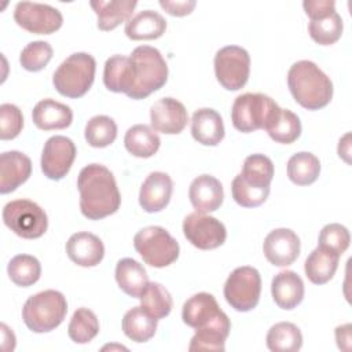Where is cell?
Wrapping results in <instances>:
<instances>
[{
	"instance_id": "cell-36",
	"label": "cell",
	"mask_w": 352,
	"mask_h": 352,
	"mask_svg": "<svg viewBox=\"0 0 352 352\" xmlns=\"http://www.w3.org/2000/svg\"><path fill=\"white\" fill-rule=\"evenodd\" d=\"M7 272L16 286L29 287L40 279L41 264L34 256L16 254L10 260Z\"/></svg>"
},
{
	"instance_id": "cell-33",
	"label": "cell",
	"mask_w": 352,
	"mask_h": 352,
	"mask_svg": "<svg viewBox=\"0 0 352 352\" xmlns=\"http://www.w3.org/2000/svg\"><path fill=\"white\" fill-rule=\"evenodd\" d=\"M320 161L308 151L293 154L287 161V176L297 186H309L319 177Z\"/></svg>"
},
{
	"instance_id": "cell-24",
	"label": "cell",
	"mask_w": 352,
	"mask_h": 352,
	"mask_svg": "<svg viewBox=\"0 0 352 352\" xmlns=\"http://www.w3.org/2000/svg\"><path fill=\"white\" fill-rule=\"evenodd\" d=\"M221 312L223 311L220 309L216 298L210 293L201 292L191 296L184 302L183 311H182V319L187 326L192 329H198L209 323Z\"/></svg>"
},
{
	"instance_id": "cell-39",
	"label": "cell",
	"mask_w": 352,
	"mask_h": 352,
	"mask_svg": "<svg viewBox=\"0 0 352 352\" xmlns=\"http://www.w3.org/2000/svg\"><path fill=\"white\" fill-rule=\"evenodd\" d=\"M117 138V125L107 116H95L85 125V140L89 146L103 148L110 146Z\"/></svg>"
},
{
	"instance_id": "cell-17",
	"label": "cell",
	"mask_w": 352,
	"mask_h": 352,
	"mask_svg": "<svg viewBox=\"0 0 352 352\" xmlns=\"http://www.w3.org/2000/svg\"><path fill=\"white\" fill-rule=\"evenodd\" d=\"M32 173L30 158L16 150L0 155V192L8 194L23 184Z\"/></svg>"
},
{
	"instance_id": "cell-37",
	"label": "cell",
	"mask_w": 352,
	"mask_h": 352,
	"mask_svg": "<svg viewBox=\"0 0 352 352\" xmlns=\"http://www.w3.org/2000/svg\"><path fill=\"white\" fill-rule=\"evenodd\" d=\"M139 300L140 307L157 320L168 316L173 307L170 293L161 283L157 282H148Z\"/></svg>"
},
{
	"instance_id": "cell-22",
	"label": "cell",
	"mask_w": 352,
	"mask_h": 352,
	"mask_svg": "<svg viewBox=\"0 0 352 352\" xmlns=\"http://www.w3.org/2000/svg\"><path fill=\"white\" fill-rule=\"evenodd\" d=\"M191 135L204 146H217L224 138L221 116L209 107L198 109L191 118Z\"/></svg>"
},
{
	"instance_id": "cell-30",
	"label": "cell",
	"mask_w": 352,
	"mask_h": 352,
	"mask_svg": "<svg viewBox=\"0 0 352 352\" xmlns=\"http://www.w3.org/2000/svg\"><path fill=\"white\" fill-rule=\"evenodd\" d=\"M124 144L128 153L132 155L139 158H150L158 151L161 139L148 125L136 124L125 132Z\"/></svg>"
},
{
	"instance_id": "cell-8",
	"label": "cell",
	"mask_w": 352,
	"mask_h": 352,
	"mask_svg": "<svg viewBox=\"0 0 352 352\" xmlns=\"http://www.w3.org/2000/svg\"><path fill=\"white\" fill-rule=\"evenodd\" d=\"M4 224L18 236L36 239L45 234L48 217L36 202L30 199H15L3 208Z\"/></svg>"
},
{
	"instance_id": "cell-44",
	"label": "cell",
	"mask_w": 352,
	"mask_h": 352,
	"mask_svg": "<svg viewBox=\"0 0 352 352\" xmlns=\"http://www.w3.org/2000/svg\"><path fill=\"white\" fill-rule=\"evenodd\" d=\"M23 128V116L18 106L3 103L0 106V138L1 140L15 139Z\"/></svg>"
},
{
	"instance_id": "cell-48",
	"label": "cell",
	"mask_w": 352,
	"mask_h": 352,
	"mask_svg": "<svg viewBox=\"0 0 352 352\" xmlns=\"http://www.w3.org/2000/svg\"><path fill=\"white\" fill-rule=\"evenodd\" d=\"M349 138H351V135L346 133V135H344V138L340 139V143H338V155L341 158H344L348 164H349V147H351Z\"/></svg>"
},
{
	"instance_id": "cell-15",
	"label": "cell",
	"mask_w": 352,
	"mask_h": 352,
	"mask_svg": "<svg viewBox=\"0 0 352 352\" xmlns=\"http://www.w3.org/2000/svg\"><path fill=\"white\" fill-rule=\"evenodd\" d=\"M150 121L154 131L177 135L186 128L188 114L182 102L173 98H161L150 109Z\"/></svg>"
},
{
	"instance_id": "cell-26",
	"label": "cell",
	"mask_w": 352,
	"mask_h": 352,
	"mask_svg": "<svg viewBox=\"0 0 352 352\" xmlns=\"http://www.w3.org/2000/svg\"><path fill=\"white\" fill-rule=\"evenodd\" d=\"M166 30L165 18L153 10H144L125 23V34L131 40H154Z\"/></svg>"
},
{
	"instance_id": "cell-43",
	"label": "cell",
	"mask_w": 352,
	"mask_h": 352,
	"mask_svg": "<svg viewBox=\"0 0 352 352\" xmlns=\"http://www.w3.org/2000/svg\"><path fill=\"white\" fill-rule=\"evenodd\" d=\"M351 235L346 227L338 223L326 224L319 234L318 246L341 256L349 246Z\"/></svg>"
},
{
	"instance_id": "cell-25",
	"label": "cell",
	"mask_w": 352,
	"mask_h": 352,
	"mask_svg": "<svg viewBox=\"0 0 352 352\" xmlns=\"http://www.w3.org/2000/svg\"><path fill=\"white\" fill-rule=\"evenodd\" d=\"M138 1L135 0H98L91 1L98 16V28L100 30H113L122 22H128L132 18V12Z\"/></svg>"
},
{
	"instance_id": "cell-12",
	"label": "cell",
	"mask_w": 352,
	"mask_h": 352,
	"mask_svg": "<svg viewBox=\"0 0 352 352\" xmlns=\"http://www.w3.org/2000/svg\"><path fill=\"white\" fill-rule=\"evenodd\" d=\"M183 234L192 246L201 250L216 249L227 238L226 227L220 220L199 212L190 213L184 217Z\"/></svg>"
},
{
	"instance_id": "cell-23",
	"label": "cell",
	"mask_w": 352,
	"mask_h": 352,
	"mask_svg": "<svg viewBox=\"0 0 352 352\" xmlns=\"http://www.w3.org/2000/svg\"><path fill=\"white\" fill-rule=\"evenodd\" d=\"M32 120L34 125L43 131L65 129L73 121V111L67 104L47 98L34 106Z\"/></svg>"
},
{
	"instance_id": "cell-7",
	"label": "cell",
	"mask_w": 352,
	"mask_h": 352,
	"mask_svg": "<svg viewBox=\"0 0 352 352\" xmlns=\"http://www.w3.org/2000/svg\"><path fill=\"white\" fill-rule=\"evenodd\" d=\"M133 246L143 261L155 268H164L179 257L177 241L162 227L148 226L136 232Z\"/></svg>"
},
{
	"instance_id": "cell-20",
	"label": "cell",
	"mask_w": 352,
	"mask_h": 352,
	"mask_svg": "<svg viewBox=\"0 0 352 352\" xmlns=\"http://www.w3.org/2000/svg\"><path fill=\"white\" fill-rule=\"evenodd\" d=\"M188 197L195 212H214L223 204L224 192L220 180L212 175H201L195 177L188 188Z\"/></svg>"
},
{
	"instance_id": "cell-16",
	"label": "cell",
	"mask_w": 352,
	"mask_h": 352,
	"mask_svg": "<svg viewBox=\"0 0 352 352\" xmlns=\"http://www.w3.org/2000/svg\"><path fill=\"white\" fill-rule=\"evenodd\" d=\"M173 191V182L165 172H151L143 182L139 191V204L147 213H155L169 204Z\"/></svg>"
},
{
	"instance_id": "cell-41",
	"label": "cell",
	"mask_w": 352,
	"mask_h": 352,
	"mask_svg": "<svg viewBox=\"0 0 352 352\" xmlns=\"http://www.w3.org/2000/svg\"><path fill=\"white\" fill-rule=\"evenodd\" d=\"M52 47L47 41H32L29 43L19 55L21 66L28 72H40L43 70L52 58Z\"/></svg>"
},
{
	"instance_id": "cell-3",
	"label": "cell",
	"mask_w": 352,
	"mask_h": 352,
	"mask_svg": "<svg viewBox=\"0 0 352 352\" xmlns=\"http://www.w3.org/2000/svg\"><path fill=\"white\" fill-rule=\"evenodd\" d=\"M132 63L131 99H144L162 88L168 80V65L161 52L150 45H139L129 55Z\"/></svg>"
},
{
	"instance_id": "cell-31",
	"label": "cell",
	"mask_w": 352,
	"mask_h": 352,
	"mask_svg": "<svg viewBox=\"0 0 352 352\" xmlns=\"http://www.w3.org/2000/svg\"><path fill=\"white\" fill-rule=\"evenodd\" d=\"M157 330V319L146 312L142 307H133L122 318L124 334L135 342L151 340Z\"/></svg>"
},
{
	"instance_id": "cell-11",
	"label": "cell",
	"mask_w": 352,
	"mask_h": 352,
	"mask_svg": "<svg viewBox=\"0 0 352 352\" xmlns=\"http://www.w3.org/2000/svg\"><path fill=\"white\" fill-rule=\"evenodd\" d=\"M14 19L18 26L34 34H51L63 23L58 8L33 1H19L14 10Z\"/></svg>"
},
{
	"instance_id": "cell-2",
	"label": "cell",
	"mask_w": 352,
	"mask_h": 352,
	"mask_svg": "<svg viewBox=\"0 0 352 352\" xmlns=\"http://www.w3.org/2000/svg\"><path fill=\"white\" fill-rule=\"evenodd\" d=\"M287 85L294 100L308 110L323 109L333 98L330 77L311 60H298L290 66Z\"/></svg>"
},
{
	"instance_id": "cell-38",
	"label": "cell",
	"mask_w": 352,
	"mask_h": 352,
	"mask_svg": "<svg viewBox=\"0 0 352 352\" xmlns=\"http://www.w3.org/2000/svg\"><path fill=\"white\" fill-rule=\"evenodd\" d=\"M99 333V320L96 315L88 308H78L74 311L67 334L70 340L76 344H87L92 341Z\"/></svg>"
},
{
	"instance_id": "cell-29",
	"label": "cell",
	"mask_w": 352,
	"mask_h": 352,
	"mask_svg": "<svg viewBox=\"0 0 352 352\" xmlns=\"http://www.w3.org/2000/svg\"><path fill=\"white\" fill-rule=\"evenodd\" d=\"M340 256L318 246L314 249L304 263L307 278L315 285L327 283L336 274Z\"/></svg>"
},
{
	"instance_id": "cell-21",
	"label": "cell",
	"mask_w": 352,
	"mask_h": 352,
	"mask_svg": "<svg viewBox=\"0 0 352 352\" xmlns=\"http://www.w3.org/2000/svg\"><path fill=\"white\" fill-rule=\"evenodd\" d=\"M271 293L275 304L279 308L289 311L296 308L302 301L304 282L294 271H280L272 279Z\"/></svg>"
},
{
	"instance_id": "cell-1",
	"label": "cell",
	"mask_w": 352,
	"mask_h": 352,
	"mask_svg": "<svg viewBox=\"0 0 352 352\" xmlns=\"http://www.w3.org/2000/svg\"><path fill=\"white\" fill-rule=\"evenodd\" d=\"M80 210L89 220H100L116 213L121 195L113 173L100 164L84 166L77 177Z\"/></svg>"
},
{
	"instance_id": "cell-32",
	"label": "cell",
	"mask_w": 352,
	"mask_h": 352,
	"mask_svg": "<svg viewBox=\"0 0 352 352\" xmlns=\"http://www.w3.org/2000/svg\"><path fill=\"white\" fill-rule=\"evenodd\" d=\"M270 138L276 143L290 144L301 135V122L297 114L287 109L279 107L271 121L264 128Z\"/></svg>"
},
{
	"instance_id": "cell-19",
	"label": "cell",
	"mask_w": 352,
	"mask_h": 352,
	"mask_svg": "<svg viewBox=\"0 0 352 352\" xmlns=\"http://www.w3.org/2000/svg\"><path fill=\"white\" fill-rule=\"evenodd\" d=\"M66 253L69 258L80 267H95L103 260L104 246L95 234L81 231L67 239Z\"/></svg>"
},
{
	"instance_id": "cell-6",
	"label": "cell",
	"mask_w": 352,
	"mask_h": 352,
	"mask_svg": "<svg viewBox=\"0 0 352 352\" xmlns=\"http://www.w3.org/2000/svg\"><path fill=\"white\" fill-rule=\"evenodd\" d=\"M278 110V103L268 95L246 92L235 98L231 109V121L235 129L249 133L264 129Z\"/></svg>"
},
{
	"instance_id": "cell-4",
	"label": "cell",
	"mask_w": 352,
	"mask_h": 352,
	"mask_svg": "<svg viewBox=\"0 0 352 352\" xmlns=\"http://www.w3.org/2000/svg\"><path fill=\"white\" fill-rule=\"evenodd\" d=\"M95 72L96 60L91 54L74 52L54 72L52 84L60 95L77 99L84 96L92 87Z\"/></svg>"
},
{
	"instance_id": "cell-47",
	"label": "cell",
	"mask_w": 352,
	"mask_h": 352,
	"mask_svg": "<svg viewBox=\"0 0 352 352\" xmlns=\"http://www.w3.org/2000/svg\"><path fill=\"white\" fill-rule=\"evenodd\" d=\"M351 323H346V324H342V326H338L336 327V341H337V345L340 349L342 351H351Z\"/></svg>"
},
{
	"instance_id": "cell-13",
	"label": "cell",
	"mask_w": 352,
	"mask_h": 352,
	"mask_svg": "<svg viewBox=\"0 0 352 352\" xmlns=\"http://www.w3.org/2000/svg\"><path fill=\"white\" fill-rule=\"evenodd\" d=\"M76 154L77 150L72 139L62 135L51 136L44 144L40 161L44 176L51 180L63 179L69 173Z\"/></svg>"
},
{
	"instance_id": "cell-42",
	"label": "cell",
	"mask_w": 352,
	"mask_h": 352,
	"mask_svg": "<svg viewBox=\"0 0 352 352\" xmlns=\"http://www.w3.org/2000/svg\"><path fill=\"white\" fill-rule=\"evenodd\" d=\"M234 201L243 208H256L265 202L270 195V188H257L248 184L241 175H236L231 183Z\"/></svg>"
},
{
	"instance_id": "cell-28",
	"label": "cell",
	"mask_w": 352,
	"mask_h": 352,
	"mask_svg": "<svg viewBox=\"0 0 352 352\" xmlns=\"http://www.w3.org/2000/svg\"><path fill=\"white\" fill-rule=\"evenodd\" d=\"M103 82L109 91L128 95L132 89V63L129 56L118 54L110 56L104 63Z\"/></svg>"
},
{
	"instance_id": "cell-40",
	"label": "cell",
	"mask_w": 352,
	"mask_h": 352,
	"mask_svg": "<svg viewBox=\"0 0 352 352\" xmlns=\"http://www.w3.org/2000/svg\"><path fill=\"white\" fill-rule=\"evenodd\" d=\"M342 29H344L342 19L337 14V11L324 18L312 19L308 25V32L311 38L320 45L334 44L341 37Z\"/></svg>"
},
{
	"instance_id": "cell-5",
	"label": "cell",
	"mask_w": 352,
	"mask_h": 352,
	"mask_svg": "<svg viewBox=\"0 0 352 352\" xmlns=\"http://www.w3.org/2000/svg\"><path fill=\"white\" fill-rule=\"evenodd\" d=\"M67 314L65 296L58 290H44L30 296L22 308V319L33 333H48L56 329Z\"/></svg>"
},
{
	"instance_id": "cell-14",
	"label": "cell",
	"mask_w": 352,
	"mask_h": 352,
	"mask_svg": "<svg viewBox=\"0 0 352 352\" xmlns=\"http://www.w3.org/2000/svg\"><path fill=\"white\" fill-rule=\"evenodd\" d=\"M263 252L272 265L287 267L300 254V238L290 228L272 230L264 239Z\"/></svg>"
},
{
	"instance_id": "cell-9",
	"label": "cell",
	"mask_w": 352,
	"mask_h": 352,
	"mask_svg": "<svg viewBox=\"0 0 352 352\" xmlns=\"http://www.w3.org/2000/svg\"><path fill=\"white\" fill-rule=\"evenodd\" d=\"M226 301L239 312L256 308L261 293L260 272L249 265L235 268L224 283Z\"/></svg>"
},
{
	"instance_id": "cell-27",
	"label": "cell",
	"mask_w": 352,
	"mask_h": 352,
	"mask_svg": "<svg viewBox=\"0 0 352 352\" xmlns=\"http://www.w3.org/2000/svg\"><path fill=\"white\" fill-rule=\"evenodd\" d=\"M116 280L125 294L135 298H139L148 285V276L143 265L129 257L121 258L117 263Z\"/></svg>"
},
{
	"instance_id": "cell-45",
	"label": "cell",
	"mask_w": 352,
	"mask_h": 352,
	"mask_svg": "<svg viewBox=\"0 0 352 352\" xmlns=\"http://www.w3.org/2000/svg\"><path fill=\"white\" fill-rule=\"evenodd\" d=\"M302 7L311 21L324 18L336 12V3L333 0H305Z\"/></svg>"
},
{
	"instance_id": "cell-46",
	"label": "cell",
	"mask_w": 352,
	"mask_h": 352,
	"mask_svg": "<svg viewBox=\"0 0 352 352\" xmlns=\"http://www.w3.org/2000/svg\"><path fill=\"white\" fill-rule=\"evenodd\" d=\"M194 0H183V1H168V0H160V6L170 15L173 16H184L191 14V11L195 7Z\"/></svg>"
},
{
	"instance_id": "cell-35",
	"label": "cell",
	"mask_w": 352,
	"mask_h": 352,
	"mask_svg": "<svg viewBox=\"0 0 352 352\" xmlns=\"http://www.w3.org/2000/svg\"><path fill=\"white\" fill-rule=\"evenodd\" d=\"M239 175L253 187L270 188L274 177V164L264 154H252L245 158Z\"/></svg>"
},
{
	"instance_id": "cell-10",
	"label": "cell",
	"mask_w": 352,
	"mask_h": 352,
	"mask_svg": "<svg viewBox=\"0 0 352 352\" xmlns=\"http://www.w3.org/2000/svg\"><path fill=\"white\" fill-rule=\"evenodd\" d=\"M214 74L220 85L228 91L243 88L250 74L249 52L238 45L220 48L214 55Z\"/></svg>"
},
{
	"instance_id": "cell-18",
	"label": "cell",
	"mask_w": 352,
	"mask_h": 352,
	"mask_svg": "<svg viewBox=\"0 0 352 352\" xmlns=\"http://www.w3.org/2000/svg\"><path fill=\"white\" fill-rule=\"evenodd\" d=\"M231 330V322L226 312H221L209 323L195 329L188 351H220L226 349V340Z\"/></svg>"
},
{
	"instance_id": "cell-34",
	"label": "cell",
	"mask_w": 352,
	"mask_h": 352,
	"mask_svg": "<svg viewBox=\"0 0 352 352\" xmlns=\"http://www.w3.org/2000/svg\"><path fill=\"white\" fill-rule=\"evenodd\" d=\"M267 346L272 352H296L302 346L300 329L290 322H279L267 333Z\"/></svg>"
}]
</instances>
